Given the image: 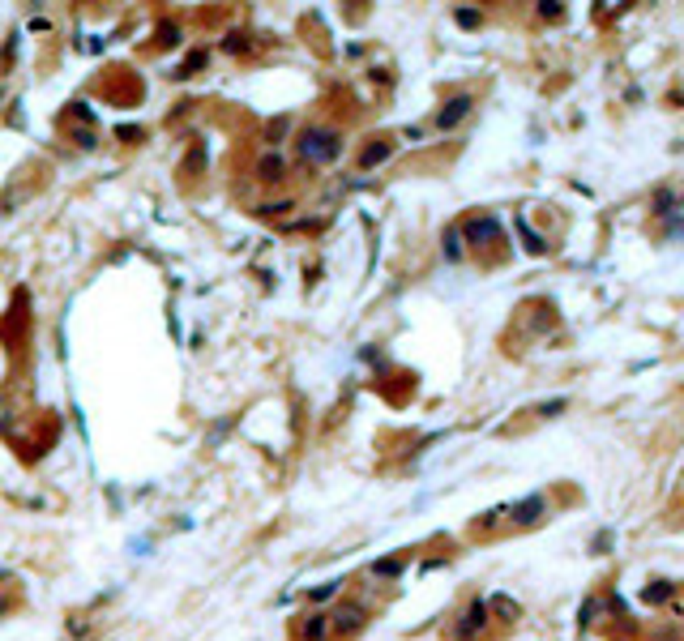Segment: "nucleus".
<instances>
[{
    "label": "nucleus",
    "mask_w": 684,
    "mask_h": 641,
    "mask_svg": "<svg viewBox=\"0 0 684 641\" xmlns=\"http://www.w3.org/2000/svg\"><path fill=\"white\" fill-rule=\"evenodd\" d=\"M295 150H299L304 163L325 167V163H334V158L342 154V133L338 129H325V124H312V129H304L295 137Z\"/></svg>",
    "instance_id": "1"
},
{
    "label": "nucleus",
    "mask_w": 684,
    "mask_h": 641,
    "mask_svg": "<svg viewBox=\"0 0 684 641\" xmlns=\"http://www.w3.org/2000/svg\"><path fill=\"white\" fill-rule=\"evenodd\" d=\"M462 240L466 244H475V248H488V244H505V223L492 219V214H475V219H466L458 223Z\"/></svg>",
    "instance_id": "2"
},
{
    "label": "nucleus",
    "mask_w": 684,
    "mask_h": 641,
    "mask_svg": "<svg viewBox=\"0 0 684 641\" xmlns=\"http://www.w3.org/2000/svg\"><path fill=\"white\" fill-rule=\"evenodd\" d=\"M492 611H488V599H475L466 611H462V620H458V628H453V641H479L484 633H488V620Z\"/></svg>",
    "instance_id": "3"
},
{
    "label": "nucleus",
    "mask_w": 684,
    "mask_h": 641,
    "mask_svg": "<svg viewBox=\"0 0 684 641\" xmlns=\"http://www.w3.org/2000/svg\"><path fill=\"white\" fill-rule=\"evenodd\" d=\"M509 517H513V526H539L543 517H548V496H539V492H531V496H522L517 505H509Z\"/></svg>",
    "instance_id": "4"
},
{
    "label": "nucleus",
    "mask_w": 684,
    "mask_h": 641,
    "mask_svg": "<svg viewBox=\"0 0 684 641\" xmlns=\"http://www.w3.org/2000/svg\"><path fill=\"white\" fill-rule=\"evenodd\" d=\"M470 107H475V98H470V94H453V98H445V103H441V112H437V129H441V133L458 129V124L470 116Z\"/></svg>",
    "instance_id": "5"
},
{
    "label": "nucleus",
    "mask_w": 684,
    "mask_h": 641,
    "mask_svg": "<svg viewBox=\"0 0 684 641\" xmlns=\"http://www.w3.org/2000/svg\"><path fill=\"white\" fill-rule=\"evenodd\" d=\"M330 624H334V633H342V637H351V633H359L363 624H368V611L359 607V603H342L334 616H330Z\"/></svg>",
    "instance_id": "6"
},
{
    "label": "nucleus",
    "mask_w": 684,
    "mask_h": 641,
    "mask_svg": "<svg viewBox=\"0 0 684 641\" xmlns=\"http://www.w3.org/2000/svg\"><path fill=\"white\" fill-rule=\"evenodd\" d=\"M283 176H287V158L278 150H266V154L257 158V180L261 184H278Z\"/></svg>",
    "instance_id": "7"
},
{
    "label": "nucleus",
    "mask_w": 684,
    "mask_h": 641,
    "mask_svg": "<svg viewBox=\"0 0 684 641\" xmlns=\"http://www.w3.org/2000/svg\"><path fill=\"white\" fill-rule=\"evenodd\" d=\"M394 154V141L389 137H373L363 150H359V171H373V167H381L385 158Z\"/></svg>",
    "instance_id": "8"
},
{
    "label": "nucleus",
    "mask_w": 684,
    "mask_h": 641,
    "mask_svg": "<svg viewBox=\"0 0 684 641\" xmlns=\"http://www.w3.org/2000/svg\"><path fill=\"white\" fill-rule=\"evenodd\" d=\"M330 616L325 611H312V616H304V624H299V641H325L330 637Z\"/></svg>",
    "instance_id": "9"
},
{
    "label": "nucleus",
    "mask_w": 684,
    "mask_h": 641,
    "mask_svg": "<svg viewBox=\"0 0 684 641\" xmlns=\"http://www.w3.org/2000/svg\"><path fill=\"white\" fill-rule=\"evenodd\" d=\"M513 227L522 231V248H526V252H531V257H543V252H548V240H543L539 231H531V223H526V219H522V214H517V219H513Z\"/></svg>",
    "instance_id": "10"
},
{
    "label": "nucleus",
    "mask_w": 684,
    "mask_h": 641,
    "mask_svg": "<svg viewBox=\"0 0 684 641\" xmlns=\"http://www.w3.org/2000/svg\"><path fill=\"white\" fill-rule=\"evenodd\" d=\"M488 611L496 616V620H505V624H513V620H522V607L509 599V595H492L488 599Z\"/></svg>",
    "instance_id": "11"
},
{
    "label": "nucleus",
    "mask_w": 684,
    "mask_h": 641,
    "mask_svg": "<svg viewBox=\"0 0 684 641\" xmlns=\"http://www.w3.org/2000/svg\"><path fill=\"white\" fill-rule=\"evenodd\" d=\"M441 252H445V261H462V231H458V223L445 227V235H441Z\"/></svg>",
    "instance_id": "12"
},
{
    "label": "nucleus",
    "mask_w": 684,
    "mask_h": 641,
    "mask_svg": "<svg viewBox=\"0 0 684 641\" xmlns=\"http://www.w3.org/2000/svg\"><path fill=\"white\" fill-rule=\"evenodd\" d=\"M402 569H406L402 556H381V560H373V573H377V577H402Z\"/></svg>",
    "instance_id": "13"
},
{
    "label": "nucleus",
    "mask_w": 684,
    "mask_h": 641,
    "mask_svg": "<svg viewBox=\"0 0 684 641\" xmlns=\"http://www.w3.org/2000/svg\"><path fill=\"white\" fill-rule=\"evenodd\" d=\"M671 595H676L671 581H650V585H646V603H667Z\"/></svg>",
    "instance_id": "14"
},
{
    "label": "nucleus",
    "mask_w": 684,
    "mask_h": 641,
    "mask_svg": "<svg viewBox=\"0 0 684 641\" xmlns=\"http://www.w3.org/2000/svg\"><path fill=\"white\" fill-rule=\"evenodd\" d=\"M676 205H680V197L671 188H659L654 193V214H663V219H667V214H676Z\"/></svg>",
    "instance_id": "15"
},
{
    "label": "nucleus",
    "mask_w": 684,
    "mask_h": 641,
    "mask_svg": "<svg viewBox=\"0 0 684 641\" xmlns=\"http://www.w3.org/2000/svg\"><path fill=\"white\" fill-rule=\"evenodd\" d=\"M560 410H569V398H548V402H539V406H535V415H539V419H556Z\"/></svg>",
    "instance_id": "16"
},
{
    "label": "nucleus",
    "mask_w": 684,
    "mask_h": 641,
    "mask_svg": "<svg viewBox=\"0 0 684 641\" xmlns=\"http://www.w3.org/2000/svg\"><path fill=\"white\" fill-rule=\"evenodd\" d=\"M338 585H342V581H325V585H312V590H308V599H312V603H330V599L338 595Z\"/></svg>",
    "instance_id": "17"
},
{
    "label": "nucleus",
    "mask_w": 684,
    "mask_h": 641,
    "mask_svg": "<svg viewBox=\"0 0 684 641\" xmlns=\"http://www.w3.org/2000/svg\"><path fill=\"white\" fill-rule=\"evenodd\" d=\"M453 22L466 26V30H475V26L484 22V13H479V9H453Z\"/></svg>",
    "instance_id": "18"
},
{
    "label": "nucleus",
    "mask_w": 684,
    "mask_h": 641,
    "mask_svg": "<svg viewBox=\"0 0 684 641\" xmlns=\"http://www.w3.org/2000/svg\"><path fill=\"white\" fill-rule=\"evenodd\" d=\"M201 65H205V51H188V56H184V65H180V73H176V77H193V73H197Z\"/></svg>",
    "instance_id": "19"
},
{
    "label": "nucleus",
    "mask_w": 684,
    "mask_h": 641,
    "mask_svg": "<svg viewBox=\"0 0 684 641\" xmlns=\"http://www.w3.org/2000/svg\"><path fill=\"white\" fill-rule=\"evenodd\" d=\"M595 616H599V599H586V603H582V611H577V628H591V624H595Z\"/></svg>",
    "instance_id": "20"
},
{
    "label": "nucleus",
    "mask_w": 684,
    "mask_h": 641,
    "mask_svg": "<svg viewBox=\"0 0 684 641\" xmlns=\"http://www.w3.org/2000/svg\"><path fill=\"white\" fill-rule=\"evenodd\" d=\"M223 51H231V56H240V51H248V34H244V30L227 34V39H223Z\"/></svg>",
    "instance_id": "21"
},
{
    "label": "nucleus",
    "mask_w": 684,
    "mask_h": 641,
    "mask_svg": "<svg viewBox=\"0 0 684 641\" xmlns=\"http://www.w3.org/2000/svg\"><path fill=\"white\" fill-rule=\"evenodd\" d=\"M539 18H543V22H560V18H564V5H560V0H543V5H539Z\"/></svg>",
    "instance_id": "22"
},
{
    "label": "nucleus",
    "mask_w": 684,
    "mask_h": 641,
    "mask_svg": "<svg viewBox=\"0 0 684 641\" xmlns=\"http://www.w3.org/2000/svg\"><path fill=\"white\" fill-rule=\"evenodd\" d=\"M287 129H291V120H287V116H278V120H270V129H266V141L274 145L278 137H287Z\"/></svg>",
    "instance_id": "23"
},
{
    "label": "nucleus",
    "mask_w": 684,
    "mask_h": 641,
    "mask_svg": "<svg viewBox=\"0 0 684 641\" xmlns=\"http://www.w3.org/2000/svg\"><path fill=\"white\" fill-rule=\"evenodd\" d=\"M607 548H612V530H599L595 539H591V552H595V556H603Z\"/></svg>",
    "instance_id": "24"
},
{
    "label": "nucleus",
    "mask_w": 684,
    "mask_h": 641,
    "mask_svg": "<svg viewBox=\"0 0 684 641\" xmlns=\"http://www.w3.org/2000/svg\"><path fill=\"white\" fill-rule=\"evenodd\" d=\"M501 517H509V505H496V509H488V513H484V522H479V526H496V522H501Z\"/></svg>",
    "instance_id": "25"
},
{
    "label": "nucleus",
    "mask_w": 684,
    "mask_h": 641,
    "mask_svg": "<svg viewBox=\"0 0 684 641\" xmlns=\"http://www.w3.org/2000/svg\"><path fill=\"white\" fill-rule=\"evenodd\" d=\"M159 43H163V47H172V43H176V26H172V22H163V26H159Z\"/></svg>",
    "instance_id": "26"
},
{
    "label": "nucleus",
    "mask_w": 684,
    "mask_h": 641,
    "mask_svg": "<svg viewBox=\"0 0 684 641\" xmlns=\"http://www.w3.org/2000/svg\"><path fill=\"white\" fill-rule=\"evenodd\" d=\"M291 209V201H270V205H261V214H270V219H274V214H287Z\"/></svg>",
    "instance_id": "27"
},
{
    "label": "nucleus",
    "mask_w": 684,
    "mask_h": 641,
    "mask_svg": "<svg viewBox=\"0 0 684 641\" xmlns=\"http://www.w3.org/2000/svg\"><path fill=\"white\" fill-rule=\"evenodd\" d=\"M667 235H671V240H684V219H676V223L667 227Z\"/></svg>",
    "instance_id": "28"
},
{
    "label": "nucleus",
    "mask_w": 684,
    "mask_h": 641,
    "mask_svg": "<svg viewBox=\"0 0 684 641\" xmlns=\"http://www.w3.org/2000/svg\"><path fill=\"white\" fill-rule=\"evenodd\" d=\"M0 581H9V569H0Z\"/></svg>",
    "instance_id": "29"
},
{
    "label": "nucleus",
    "mask_w": 684,
    "mask_h": 641,
    "mask_svg": "<svg viewBox=\"0 0 684 641\" xmlns=\"http://www.w3.org/2000/svg\"><path fill=\"white\" fill-rule=\"evenodd\" d=\"M5 611H9V603H0V616H5Z\"/></svg>",
    "instance_id": "30"
}]
</instances>
